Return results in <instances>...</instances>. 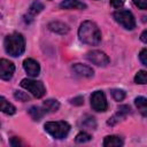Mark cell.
Listing matches in <instances>:
<instances>
[{
	"label": "cell",
	"instance_id": "cell-1",
	"mask_svg": "<svg viewBox=\"0 0 147 147\" xmlns=\"http://www.w3.org/2000/svg\"><path fill=\"white\" fill-rule=\"evenodd\" d=\"M79 39L87 45H98L101 41V32L98 25L92 21H85L80 24L78 30Z\"/></svg>",
	"mask_w": 147,
	"mask_h": 147
},
{
	"label": "cell",
	"instance_id": "cell-2",
	"mask_svg": "<svg viewBox=\"0 0 147 147\" xmlns=\"http://www.w3.org/2000/svg\"><path fill=\"white\" fill-rule=\"evenodd\" d=\"M5 49L10 56H20L25 49V40L21 33L14 32L5 38Z\"/></svg>",
	"mask_w": 147,
	"mask_h": 147
},
{
	"label": "cell",
	"instance_id": "cell-3",
	"mask_svg": "<svg viewBox=\"0 0 147 147\" xmlns=\"http://www.w3.org/2000/svg\"><path fill=\"white\" fill-rule=\"evenodd\" d=\"M45 130L55 139H63L68 136L70 131V125L64 121L59 122H47L45 124Z\"/></svg>",
	"mask_w": 147,
	"mask_h": 147
},
{
	"label": "cell",
	"instance_id": "cell-4",
	"mask_svg": "<svg viewBox=\"0 0 147 147\" xmlns=\"http://www.w3.org/2000/svg\"><path fill=\"white\" fill-rule=\"evenodd\" d=\"M115 21L126 30H133L136 28V20L131 11L119 9L114 13Z\"/></svg>",
	"mask_w": 147,
	"mask_h": 147
},
{
	"label": "cell",
	"instance_id": "cell-5",
	"mask_svg": "<svg viewBox=\"0 0 147 147\" xmlns=\"http://www.w3.org/2000/svg\"><path fill=\"white\" fill-rule=\"evenodd\" d=\"M21 86L23 88H25L28 92H30L34 98H41V96H44V94L46 92L44 84L39 80H33V79L25 78V79H22Z\"/></svg>",
	"mask_w": 147,
	"mask_h": 147
},
{
	"label": "cell",
	"instance_id": "cell-6",
	"mask_svg": "<svg viewBox=\"0 0 147 147\" xmlns=\"http://www.w3.org/2000/svg\"><path fill=\"white\" fill-rule=\"evenodd\" d=\"M91 106L95 111H106L107 110V99L102 91H95L91 95Z\"/></svg>",
	"mask_w": 147,
	"mask_h": 147
},
{
	"label": "cell",
	"instance_id": "cell-7",
	"mask_svg": "<svg viewBox=\"0 0 147 147\" xmlns=\"http://www.w3.org/2000/svg\"><path fill=\"white\" fill-rule=\"evenodd\" d=\"M86 59L92 62L95 65L99 67H106L109 63V57L106 53L101 52V51H91L86 54Z\"/></svg>",
	"mask_w": 147,
	"mask_h": 147
},
{
	"label": "cell",
	"instance_id": "cell-8",
	"mask_svg": "<svg viewBox=\"0 0 147 147\" xmlns=\"http://www.w3.org/2000/svg\"><path fill=\"white\" fill-rule=\"evenodd\" d=\"M14 71H15V65L10 61H8L6 59L0 60V77H1V79L9 80L13 77Z\"/></svg>",
	"mask_w": 147,
	"mask_h": 147
},
{
	"label": "cell",
	"instance_id": "cell-9",
	"mask_svg": "<svg viewBox=\"0 0 147 147\" xmlns=\"http://www.w3.org/2000/svg\"><path fill=\"white\" fill-rule=\"evenodd\" d=\"M23 68L30 77H37L40 72V65L33 59H25L23 62Z\"/></svg>",
	"mask_w": 147,
	"mask_h": 147
},
{
	"label": "cell",
	"instance_id": "cell-10",
	"mask_svg": "<svg viewBox=\"0 0 147 147\" xmlns=\"http://www.w3.org/2000/svg\"><path fill=\"white\" fill-rule=\"evenodd\" d=\"M71 69H72V71L76 75H78L80 77H85V78H91V77H93V74H94V71H93L92 68H90L88 65L82 64V63H75V64H72Z\"/></svg>",
	"mask_w": 147,
	"mask_h": 147
},
{
	"label": "cell",
	"instance_id": "cell-11",
	"mask_svg": "<svg viewBox=\"0 0 147 147\" xmlns=\"http://www.w3.org/2000/svg\"><path fill=\"white\" fill-rule=\"evenodd\" d=\"M48 29L55 33H59V34H65L69 32V26L62 22H59V21L51 22L48 24Z\"/></svg>",
	"mask_w": 147,
	"mask_h": 147
},
{
	"label": "cell",
	"instance_id": "cell-12",
	"mask_svg": "<svg viewBox=\"0 0 147 147\" xmlns=\"http://www.w3.org/2000/svg\"><path fill=\"white\" fill-rule=\"evenodd\" d=\"M60 7L63 9H85L86 5L79 0H63Z\"/></svg>",
	"mask_w": 147,
	"mask_h": 147
},
{
	"label": "cell",
	"instance_id": "cell-13",
	"mask_svg": "<svg viewBox=\"0 0 147 147\" xmlns=\"http://www.w3.org/2000/svg\"><path fill=\"white\" fill-rule=\"evenodd\" d=\"M129 113H130V107H127V106H121L119 109H118V111H117V114L114 115L111 118H109L108 124H109V125L116 124V123L119 122L122 118H124Z\"/></svg>",
	"mask_w": 147,
	"mask_h": 147
},
{
	"label": "cell",
	"instance_id": "cell-14",
	"mask_svg": "<svg viewBox=\"0 0 147 147\" xmlns=\"http://www.w3.org/2000/svg\"><path fill=\"white\" fill-rule=\"evenodd\" d=\"M123 145V139L117 136H108L103 140L105 147H118Z\"/></svg>",
	"mask_w": 147,
	"mask_h": 147
},
{
	"label": "cell",
	"instance_id": "cell-15",
	"mask_svg": "<svg viewBox=\"0 0 147 147\" xmlns=\"http://www.w3.org/2000/svg\"><path fill=\"white\" fill-rule=\"evenodd\" d=\"M0 108H1L2 113L7 114V115H14L16 113V108L11 103H9L3 96L0 98Z\"/></svg>",
	"mask_w": 147,
	"mask_h": 147
},
{
	"label": "cell",
	"instance_id": "cell-16",
	"mask_svg": "<svg viewBox=\"0 0 147 147\" xmlns=\"http://www.w3.org/2000/svg\"><path fill=\"white\" fill-rule=\"evenodd\" d=\"M134 103H136L137 108L139 109V111L141 113V115L147 117V99L144 96H138V98H136Z\"/></svg>",
	"mask_w": 147,
	"mask_h": 147
},
{
	"label": "cell",
	"instance_id": "cell-17",
	"mask_svg": "<svg viewBox=\"0 0 147 147\" xmlns=\"http://www.w3.org/2000/svg\"><path fill=\"white\" fill-rule=\"evenodd\" d=\"M42 9H44V5H42L41 2H39V1L32 2V5L30 6V8H29V10H28V16H29V18L31 20L34 15H37L38 13H40Z\"/></svg>",
	"mask_w": 147,
	"mask_h": 147
},
{
	"label": "cell",
	"instance_id": "cell-18",
	"mask_svg": "<svg viewBox=\"0 0 147 147\" xmlns=\"http://www.w3.org/2000/svg\"><path fill=\"white\" fill-rule=\"evenodd\" d=\"M44 107L47 111H57L59 108H60V103L57 100H54V99H48L46 101H44Z\"/></svg>",
	"mask_w": 147,
	"mask_h": 147
},
{
	"label": "cell",
	"instance_id": "cell-19",
	"mask_svg": "<svg viewBox=\"0 0 147 147\" xmlns=\"http://www.w3.org/2000/svg\"><path fill=\"white\" fill-rule=\"evenodd\" d=\"M45 113H46V109L44 110V109H41V108H39V107H31V108L29 109V114H30V116H31L34 121H39V119L45 115Z\"/></svg>",
	"mask_w": 147,
	"mask_h": 147
},
{
	"label": "cell",
	"instance_id": "cell-20",
	"mask_svg": "<svg viewBox=\"0 0 147 147\" xmlns=\"http://www.w3.org/2000/svg\"><path fill=\"white\" fill-rule=\"evenodd\" d=\"M134 83L136 84H147V71L145 70H140L137 72V75L134 76Z\"/></svg>",
	"mask_w": 147,
	"mask_h": 147
},
{
	"label": "cell",
	"instance_id": "cell-21",
	"mask_svg": "<svg viewBox=\"0 0 147 147\" xmlns=\"http://www.w3.org/2000/svg\"><path fill=\"white\" fill-rule=\"evenodd\" d=\"M91 136L87 133V132H79L77 136H76V142L78 144H84V142H87L91 140Z\"/></svg>",
	"mask_w": 147,
	"mask_h": 147
},
{
	"label": "cell",
	"instance_id": "cell-22",
	"mask_svg": "<svg viewBox=\"0 0 147 147\" xmlns=\"http://www.w3.org/2000/svg\"><path fill=\"white\" fill-rule=\"evenodd\" d=\"M111 95L116 101H122L125 98V92L119 88H114L111 90Z\"/></svg>",
	"mask_w": 147,
	"mask_h": 147
},
{
	"label": "cell",
	"instance_id": "cell-23",
	"mask_svg": "<svg viewBox=\"0 0 147 147\" xmlns=\"http://www.w3.org/2000/svg\"><path fill=\"white\" fill-rule=\"evenodd\" d=\"M86 118L87 119H84L83 121V125L86 126V127H88V129H92V130L95 129V126H96L95 119L93 117H91V116H86Z\"/></svg>",
	"mask_w": 147,
	"mask_h": 147
},
{
	"label": "cell",
	"instance_id": "cell-24",
	"mask_svg": "<svg viewBox=\"0 0 147 147\" xmlns=\"http://www.w3.org/2000/svg\"><path fill=\"white\" fill-rule=\"evenodd\" d=\"M14 95H15V98L18 99L20 101H29V100H30V96H29L26 93L21 92V91H15Z\"/></svg>",
	"mask_w": 147,
	"mask_h": 147
},
{
	"label": "cell",
	"instance_id": "cell-25",
	"mask_svg": "<svg viewBox=\"0 0 147 147\" xmlns=\"http://www.w3.org/2000/svg\"><path fill=\"white\" fill-rule=\"evenodd\" d=\"M133 3L139 9H144V10L147 9V0H133Z\"/></svg>",
	"mask_w": 147,
	"mask_h": 147
},
{
	"label": "cell",
	"instance_id": "cell-26",
	"mask_svg": "<svg viewBox=\"0 0 147 147\" xmlns=\"http://www.w3.org/2000/svg\"><path fill=\"white\" fill-rule=\"evenodd\" d=\"M139 59H140L141 63H142L144 65L147 67V48H145V49H142V51L140 52V54H139Z\"/></svg>",
	"mask_w": 147,
	"mask_h": 147
},
{
	"label": "cell",
	"instance_id": "cell-27",
	"mask_svg": "<svg viewBox=\"0 0 147 147\" xmlns=\"http://www.w3.org/2000/svg\"><path fill=\"white\" fill-rule=\"evenodd\" d=\"M125 0H110V5L114 7V8H119L124 5Z\"/></svg>",
	"mask_w": 147,
	"mask_h": 147
},
{
	"label": "cell",
	"instance_id": "cell-28",
	"mask_svg": "<svg viewBox=\"0 0 147 147\" xmlns=\"http://www.w3.org/2000/svg\"><path fill=\"white\" fill-rule=\"evenodd\" d=\"M10 145H11L13 147H18V146L22 145V142H21V140H20L18 138L14 137V138H11V140H10Z\"/></svg>",
	"mask_w": 147,
	"mask_h": 147
},
{
	"label": "cell",
	"instance_id": "cell-29",
	"mask_svg": "<svg viewBox=\"0 0 147 147\" xmlns=\"http://www.w3.org/2000/svg\"><path fill=\"white\" fill-rule=\"evenodd\" d=\"M83 102H84V100H83L82 96H77V98H75V99L71 100V103L72 105H76V106H80V105H83Z\"/></svg>",
	"mask_w": 147,
	"mask_h": 147
},
{
	"label": "cell",
	"instance_id": "cell-30",
	"mask_svg": "<svg viewBox=\"0 0 147 147\" xmlns=\"http://www.w3.org/2000/svg\"><path fill=\"white\" fill-rule=\"evenodd\" d=\"M140 39H141V41L147 42V30H145V31L140 34Z\"/></svg>",
	"mask_w": 147,
	"mask_h": 147
}]
</instances>
